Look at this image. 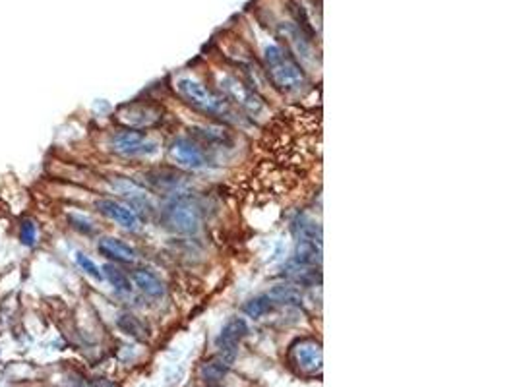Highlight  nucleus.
I'll return each mask as SVG.
<instances>
[{"instance_id":"obj_12","label":"nucleus","mask_w":517,"mask_h":387,"mask_svg":"<svg viewBox=\"0 0 517 387\" xmlns=\"http://www.w3.org/2000/svg\"><path fill=\"white\" fill-rule=\"evenodd\" d=\"M233 361H235L233 356L219 352L215 359H211L209 362H206V364L200 368L202 379H204V381H208V384H215V381H219V379H223V376H225V374L229 372V368H231Z\"/></svg>"},{"instance_id":"obj_6","label":"nucleus","mask_w":517,"mask_h":387,"mask_svg":"<svg viewBox=\"0 0 517 387\" xmlns=\"http://www.w3.org/2000/svg\"><path fill=\"white\" fill-rule=\"evenodd\" d=\"M293 356L299 368L306 374H316L322 370L324 364V354H322V345L314 339H302L293 347Z\"/></svg>"},{"instance_id":"obj_17","label":"nucleus","mask_w":517,"mask_h":387,"mask_svg":"<svg viewBox=\"0 0 517 387\" xmlns=\"http://www.w3.org/2000/svg\"><path fill=\"white\" fill-rule=\"evenodd\" d=\"M118 327L124 331L130 337H134L138 341H144L145 337H147V329H145V325L138 320L136 315L132 314H124L118 318Z\"/></svg>"},{"instance_id":"obj_10","label":"nucleus","mask_w":517,"mask_h":387,"mask_svg":"<svg viewBox=\"0 0 517 387\" xmlns=\"http://www.w3.org/2000/svg\"><path fill=\"white\" fill-rule=\"evenodd\" d=\"M97 209L105 217L113 219L115 223H118L120 227H124L128 231H136L138 225H140V219L138 215L124 204H118L115 199H99L97 201Z\"/></svg>"},{"instance_id":"obj_21","label":"nucleus","mask_w":517,"mask_h":387,"mask_svg":"<svg viewBox=\"0 0 517 387\" xmlns=\"http://www.w3.org/2000/svg\"><path fill=\"white\" fill-rule=\"evenodd\" d=\"M37 238V229L33 221H24L22 227H19V240L26 244V246H33Z\"/></svg>"},{"instance_id":"obj_18","label":"nucleus","mask_w":517,"mask_h":387,"mask_svg":"<svg viewBox=\"0 0 517 387\" xmlns=\"http://www.w3.org/2000/svg\"><path fill=\"white\" fill-rule=\"evenodd\" d=\"M105 279L109 281L113 287L120 290V293H130L132 290V285H130V279H128L126 275H124V271H120L117 265H113V263H107L105 267Z\"/></svg>"},{"instance_id":"obj_1","label":"nucleus","mask_w":517,"mask_h":387,"mask_svg":"<svg viewBox=\"0 0 517 387\" xmlns=\"http://www.w3.org/2000/svg\"><path fill=\"white\" fill-rule=\"evenodd\" d=\"M265 66L272 83L281 90L283 93H299L306 85V74L300 68V64L290 56L281 47H265Z\"/></svg>"},{"instance_id":"obj_9","label":"nucleus","mask_w":517,"mask_h":387,"mask_svg":"<svg viewBox=\"0 0 517 387\" xmlns=\"http://www.w3.org/2000/svg\"><path fill=\"white\" fill-rule=\"evenodd\" d=\"M171 155L174 157V161L182 165V167H188V169H204L206 167V157L202 154V149L198 145L186 140V138H179L174 140V144L171 147Z\"/></svg>"},{"instance_id":"obj_3","label":"nucleus","mask_w":517,"mask_h":387,"mask_svg":"<svg viewBox=\"0 0 517 387\" xmlns=\"http://www.w3.org/2000/svg\"><path fill=\"white\" fill-rule=\"evenodd\" d=\"M221 90L225 91L229 99L233 101L235 105H238L245 113H248L250 117H262L265 113L263 101L248 85H245L243 81H238L236 78L223 76L221 78Z\"/></svg>"},{"instance_id":"obj_5","label":"nucleus","mask_w":517,"mask_h":387,"mask_svg":"<svg viewBox=\"0 0 517 387\" xmlns=\"http://www.w3.org/2000/svg\"><path fill=\"white\" fill-rule=\"evenodd\" d=\"M167 223L171 225L172 231H177L179 234H188V236L198 233L202 225L198 209L186 199H177L167 209Z\"/></svg>"},{"instance_id":"obj_14","label":"nucleus","mask_w":517,"mask_h":387,"mask_svg":"<svg viewBox=\"0 0 517 387\" xmlns=\"http://www.w3.org/2000/svg\"><path fill=\"white\" fill-rule=\"evenodd\" d=\"M132 279H134V285H136L144 295L151 298H159L165 295V285L163 281L159 279L155 273L147 270H140L136 271L134 275H132Z\"/></svg>"},{"instance_id":"obj_7","label":"nucleus","mask_w":517,"mask_h":387,"mask_svg":"<svg viewBox=\"0 0 517 387\" xmlns=\"http://www.w3.org/2000/svg\"><path fill=\"white\" fill-rule=\"evenodd\" d=\"M246 334H248V325L243 318H233V320H229L227 324L223 325V329H221V334H219L218 345L219 352H223V354H229V356H236V345L240 339H245Z\"/></svg>"},{"instance_id":"obj_15","label":"nucleus","mask_w":517,"mask_h":387,"mask_svg":"<svg viewBox=\"0 0 517 387\" xmlns=\"http://www.w3.org/2000/svg\"><path fill=\"white\" fill-rule=\"evenodd\" d=\"M295 261L300 265H309V267L320 265L322 263V244L299 240L297 248H295Z\"/></svg>"},{"instance_id":"obj_23","label":"nucleus","mask_w":517,"mask_h":387,"mask_svg":"<svg viewBox=\"0 0 517 387\" xmlns=\"http://www.w3.org/2000/svg\"><path fill=\"white\" fill-rule=\"evenodd\" d=\"M93 387H113V384H109V381H97V384H93Z\"/></svg>"},{"instance_id":"obj_4","label":"nucleus","mask_w":517,"mask_h":387,"mask_svg":"<svg viewBox=\"0 0 517 387\" xmlns=\"http://www.w3.org/2000/svg\"><path fill=\"white\" fill-rule=\"evenodd\" d=\"M113 147L117 154L126 155V157H149V155L157 154L159 149L157 142L145 138L142 132H136V130L118 132L113 138Z\"/></svg>"},{"instance_id":"obj_20","label":"nucleus","mask_w":517,"mask_h":387,"mask_svg":"<svg viewBox=\"0 0 517 387\" xmlns=\"http://www.w3.org/2000/svg\"><path fill=\"white\" fill-rule=\"evenodd\" d=\"M76 263H78V265H80V267H82L88 275H91L93 279H103V273H101L99 267L95 265V261L90 260L85 254H82V252L76 254Z\"/></svg>"},{"instance_id":"obj_2","label":"nucleus","mask_w":517,"mask_h":387,"mask_svg":"<svg viewBox=\"0 0 517 387\" xmlns=\"http://www.w3.org/2000/svg\"><path fill=\"white\" fill-rule=\"evenodd\" d=\"M177 88L181 91L182 97L188 101L192 107L200 108L202 113L215 115V117H235V113L231 110L227 101L219 97L218 93H213L200 81L192 80V78H182V80H179Z\"/></svg>"},{"instance_id":"obj_11","label":"nucleus","mask_w":517,"mask_h":387,"mask_svg":"<svg viewBox=\"0 0 517 387\" xmlns=\"http://www.w3.org/2000/svg\"><path fill=\"white\" fill-rule=\"evenodd\" d=\"M99 252L103 256L110 258V260L122 261V263H132V261L136 260V250L132 246H128L126 242H122L118 238H113V236L101 238Z\"/></svg>"},{"instance_id":"obj_19","label":"nucleus","mask_w":517,"mask_h":387,"mask_svg":"<svg viewBox=\"0 0 517 387\" xmlns=\"http://www.w3.org/2000/svg\"><path fill=\"white\" fill-rule=\"evenodd\" d=\"M273 308L272 298L268 297V295H260V297L252 298L248 304L245 306L246 315H250V318H263L265 314H270Z\"/></svg>"},{"instance_id":"obj_16","label":"nucleus","mask_w":517,"mask_h":387,"mask_svg":"<svg viewBox=\"0 0 517 387\" xmlns=\"http://www.w3.org/2000/svg\"><path fill=\"white\" fill-rule=\"evenodd\" d=\"M293 231H295V234H297V238H299V240L322 244V227L318 225L314 219H310V217L300 215L299 219L295 221Z\"/></svg>"},{"instance_id":"obj_8","label":"nucleus","mask_w":517,"mask_h":387,"mask_svg":"<svg viewBox=\"0 0 517 387\" xmlns=\"http://www.w3.org/2000/svg\"><path fill=\"white\" fill-rule=\"evenodd\" d=\"M113 188L117 190L118 194L122 196V198L126 199L128 204H130V209L134 211V213H145V215H149L151 211H154V206H151V201H149V196L145 194L144 190L140 188L138 184L130 181H115L113 182Z\"/></svg>"},{"instance_id":"obj_13","label":"nucleus","mask_w":517,"mask_h":387,"mask_svg":"<svg viewBox=\"0 0 517 387\" xmlns=\"http://www.w3.org/2000/svg\"><path fill=\"white\" fill-rule=\"evenodd\" d=\"M268 297L272 298L273 304H281V306H302V302H304L300 288H297L295 285H287V283L272 287Z\"/></svg>"},{"instance_id":"obj_22","label":"nucleus","mask_w":517,"mask_h":387,"mask_svg":"<svg viewBox=\"0 0 517 387\" xmlns=\"http://www.w3.org/2000/svg\"><path fill=\"white\" fill-rule=\"evenodd\" d=\"M70 223L74 229H78L80 233H93V225L90 219H85L82 215H70Z\"/></svg>"}]
</instances>
